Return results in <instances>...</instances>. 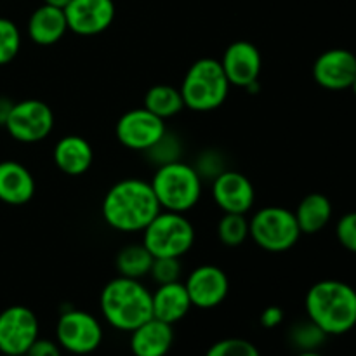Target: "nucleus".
Returning a JSON list of instances; mask_svg holds the SVG:
<instances>
[{"instance_id": "1", "label": "nucleus", "mask_w": 356, "mask_h": 356, "mask_svg": "<svg viewBox=\"0 0 356 356\" xmlns=\"http://www.w3.org/2000/svg\"><path fill=\"white\" fill-rule=\"evenodd\" d=\"M162 211L149 181L127 177L108 190L101 204L104 222L115 232L143 233Z\"/></svg>"}, {"instance_id": "2", "label": "nucleus", "mask_w": 356, "mask_h": 356, "mask_svg": "<svg viewBox=\"0 0 356 356\" xmlns=\"http://www.w3.org/2000/svg\"><path fill=\"white\" fill-rule=\"evenodd\" d=\"M305 308L327 336H343L356 327V289L341 280H320L306 292Z\"/></svg>"}, {"instance_id": "3", "label": "nucleus", "mask_w": 356, "mask_h": 356, "mask_svg": "<svg viewBox=\"0 0 356 356\" xmlns=\"http://www.w3.org/2000/svg\"><path fill=\"white\" fill-rule=\"evenodd\" d=\"M99 308L108 325L122 332H132L141 323L153 318L149 289L141 280L120 275L103 287Z\"/></svg>"}, {"instance_id": "4", "label": "nucleus", "mask_w": 356, "mask_h": 356, "mask_svg": "<svg viewBox=\"0 0 356 356\" xmlns=\"http://www.w3.org/2000/svg\"><path fill=\"white\" fill-rule=\"evenodd\" d=\"M153 191L162 211L186 214L197 207L204 190V179L191 163L176 160L156 167L152 181Z\"/></svg>"}, {"instance_id": "5", "label": "nucleus", "mask_w": 356, "mask_h": 356, "mask_svg": "<svg viewBox=\"0 0 356 356\" xmlns=\"http://www.w3.org/2000/svg\"><path fill=\"white\" fill-rule=\"evenodd\" d=\"M229 82L225 75L221 61L214 58H202L188 68L181 82V96L184 108L205 113L214 111L226 101Z\"/></svg>"}, {"instance_id": "6", "label": "nucleus", "mask_w": 356, "mask_h": 356, "mask_svg": "<svg viewBox=\"0 0 356 356\" xmlns=\"http://www.w3.org/2000/svg\"><path fill=\"white\" fill-rule=\"evenodd\" d=\"M195 226L186 214L160 211L156 218L143 229V245L153 257L181 259L195 245Z\"/></svg>"}, {"instance_id": "7", "label": "nucleus", "mask_w": 356, "mask_h": 356, "mask_svg": "<svg viewBox=\"0 0 356 356\" xmlns=\"http://www.w3.org/2000/svg\"><path fill=\"white\" fill-rule=\"evenodd\" d=\"M301 235L294 211L280 205L259 209L249 219V238L266 252H287L299 242Z\"/></svg>"}, {"instance_id": "8", "label": "nucleus", "mask_w": 356, "mask_h": 356, "mask_svg": "<svg viewBox=\"0 0 356 356\" xmlns=\"http://www.w3.org/2000/svg\"><path fill=\"white\" fill-rule=\"evenodd\" d=\"M56 341L72 355H90L103 343V327L90 313L66 309L56 323Z\"/></svg>"}, {"instance_id": "9", "label": "nucleus", "mask_w": 356, "mask_h": 356, "mask_svg": "<svg viewBox=\"0 0 356 356\" xmlns=\"http://www.w3.org/2000/svg\"><path fill=\"white\" fill-rule=\"evenodd\" d=\"M10 138L33 145L44 141L54 129V111L40 99H24L14 103L6 125Z\"/></svg>"}, {"instance_id": "10", "label": "nucleus", "mask_w": 356, "mask_h": 356, "mask_svg": "<svg viewBox=\"0 0 356 356\" xmlns=\"http://www.w3.org/2000/svg\"><path fill=\"white\" fill-rule=\"evenodd\" d=\"M40 323L26 306H9L0 313V353L24 356L38 339Z\"/></svg>"}, {"instance_id": "11", "label": "nucleus", "mask_w": 356, "mask_h": 356, "mask_svg": "<svg viewBox=\"0 0 356 356\" xmlns=\"http://www.w3.org/2000/svg\"><path fill=\"white\" fill-rule=\"evenodd\" d=\"M165 132V120L153 115L145 106L125 111L115 125L118 143L134 152H148Z\"/></svg>"}, {"instance_id": "12", "label": "nucleus", "mask_w": 356, "mask_h": 356, "mask_svg": "<svg viewBox=\"0 0 356 356\" xmlns=\"http://www.w3.org/2000/svg\"><path fill=\"white\" fill-rule=\"evenodd\" d=\"M191 306L200 309L218 308L229 292V280L225 270L214 264H202L188 275L184 282Z\"/></svg>"}, {"instance_id": "13", "label": "nucleus", "mask_w": 356, "mask_h": 356, "mask_svg": "<svg viewBox=\"0 0 356 356\" xmlns=\"http://www.w3.org/2000/svg\"><path fill=\"white\" fill-rule=\"evenodd\" d=\"M212 200L222 214H247L256 202V190L249 177L236 170H222L212 179Z\"/></svg>"}, {"instance_id": "14", "label": "nucleus", "mask_w": 356, "mask_h": 356, "mask_svg": "<svg viewBox=\"0 0 356 356\" xmlns=\"http://www.w3.org/2000/svg\"><path fill=\"white\" fill-rule=\"evenodd\" d=\"M63 10L68 30L80 37L103 33L115 19L113 0H72Z\"/></svg>"}, {"instance_id": "15", "label": "nucleus", "mask_w": 356, "mask_h": 356, "mask_svg": "<svg viewBox=\"0 0 356 356\" xmlns=\"http://www.w3.org/2000/svg\"><path fill=\"white\" fill-rule=\"evenodd\" d=\"M221 66L229 86L247 89L252 83L259 82L263 58L252 42L236 40L226 47L221 58Z\"/></svg>"}, {"instance_id": "16", "label": "nucleus", "mask_w": 356, "mask_h": 356, "mask_svg": "<svg viewBox=\"0 0 356 356\" xmlns=\"http://www.w3.org/2000/svg\"><path fill=\"white\" fill-rule=\"evenodd\" d=\"M356 76V56L348 49H329L313 63V79L327 90L350 89Z\"/></svg>"}, {"instance_id": "17", "label": "nucleus", "mask_w": 356, "mask_h": 356, "mask_svg": "<svg viewBox=\"0 0 356 356\" xmlns=\"http://www.w3.org/2000/svg\"><path fill=\"white\" fill-rule=\"evenodd\" d=\"M174 343V329L170 323L149 318L131 332V351L134 356H165Z\"/></svg>"}, {"instance_id": "18", "label": "nucleus", "mask_w": 356, "mask_h": 356, "mask_svg": "<svg viewBox=\"0 0 356 356\" xmlns=\"http://www.w3.org/2000/svg\"><path fill=\"white\" fill-rule=\"evenodd\" d=\"M35 177L16 160L0 162V202L7 205H24L35 195Z\"/></svg>"}, {"instance_id": "19", "label": "nucleus", "mask_w": 356, "mask_h": 356, "mask_svg": "<svg viewBox=\"0 0 356 356\" xmlns=\"http://www.w3.org/2000/svg\"><path fill=\"white\" fill-rule=\"evenodd\" d=\"M56 167L66 176H82L94 162V149L86 138L76 134L59 139L52 152Z\"/></svg>"}, {"instance_id": "20", "label": "nucleus", "mask_w": 356, "mask_h": 356, "mask_svg": "<svg viewBox=\"0 0 356 356\" xmlns=\"http://www.w3.org/2000/svg\"><path fill=\"white\" fill-rule=\"evenodd\" d=\"M152 308L153 318H159L170 325L181 322L193 308L184 282L177 280L172 284L159 285V289L152 292Z\"/></svg>"}, {"instance_id": "21", "label": "nucleus", "mask_w": 356, "mask_h": 356, "mask_svg": "<svg viewBox=\"0 0 356 356\" xmlns=\"http://www.w3.org/2000/svg\"><path fill=\"white\" fill-rule=\"evenodd\" d=\"M68 31L65 10L42 3L31 13L28 19V37L37 45H54Z\"/></svg>"}, {"instance_id": "22", "label": "nucleus", "mask_w": 356, "mask_h": 356, "mask_svg": "<svg viewBox=\"0 0 356 356\" xmlns=\"http://www.w3.org/2000/svg\"><path fill=\"white\" fill-rule=\"evenodd\" d=\"M294 214L302 235H315L332 219V204L323 193H309L299 202Z\"/></svg>"}, {"instance_id": "23", "label": "nucleus", "mask_w": 356, "mask_h": 356, "mask_svg": "<svg viewBox=\"0 0 356 356\" xmlns=\"http://www.w3.org/2000/svg\"><path fill=\"white\" fill-rule=\"evenodd\" d=\"M143 106L162 120H167L184 110V101L179 89L169 83H156L146 90Z\"/></svg>"}, {"instance_id": "24", "label": "nucleus", "mask_w": 356, "mask_h": 356, "mask_svg": "<svg viewBox=\"0 0 356 356\" xmlns=\"http://www.w3.org/2000/svg\"><path fill=\"white\" fill-rule=\"evenodd\" d=\"M153 259H155V257H153L152 254H149V250L143 245V242L129 243V245H125L124 249H120V252L117 254L115 266H117V271L120 277L141 280L146 275H149Z\"/></svg>"}, {"instance_id": "25", "label": "nucleus", "mask_w": 356, "mask_h": 356, "mask_svg": "<svg viewBox=\"0 0 356 356\" xmlns=\"http://www.w3.org/2000/svg\"><path fill=\"white\" fill-rule=\"evenodd\" d=\"M218 238L226 247H238L249 238L247 214H222L218 222Z\"/></svg>"}, {"instance_id": "26", "label": "nucleus", "mask_w": 356, "mask_h": 356, "mask_svg": "<svg viewBox=\"0 0 356 356\" xmlns=\"http://www.w3.org/2000/svg\"><path fill=\"white\" fill-rule=\"evenodd\" d=\"M327 337L329 336L309 318L292 325L291 332H289V341L298 351H318Z\"/></svg>"}, {"instance_id": "27", "label": "nucleus", "mask_w": 356, "mask_h": 356, "mask_svg": "<svg viewBox=\"0 0 356 356\" xmlns=\"http://www.w3.org/2000/svg\"><path fill=\"white\" fill-rule=\"evenodd\" d=\"M21 49V31L14 21L0 17V66L7 65Z\"/></svg>"}, {"instance_id": "28", "label": "nucleus", "mask_w": 356, "mask_h": 356, "mask_svg": "<svg viewBox=\"0 0 356 356\" xmlns=\"http://www.w3.org/2000/svg\"><path fill=\"white\" fill-rule=\"evenodd\" d=\"M205 356H261L256 344L242 337H226L207 350Z\"/></svg>"}, {"instance_id": "29", "label": "nucleus", "mask_w": 356, "mask_h": 356, "mask_svg": "<svg viewBox=\"0 0 356 356\" xmlns=\"http://www.w3.org/2000/svg\"><path fill=\"white\" fill-rule=\"evenodd\" d=\"M149 159L156 163V167L163 165V163L176 162L181 160V141L174 134H170L169 131L148 149Z\"/></svg>"}, {"instance_id": "30", "label": "nucleus", "mask_w": 356, "mask_h": 356, "mask_svg": "<svg viewBox=\"0 0 356 356\" xmlns=\"http://www.w3.org/2000/svg\"><path fill=\"white\" fill-rule=\"evenodd\" d=\"M181 271H183L181 261L176 259V257H155L149 275H152V278L156 284L163 285L179 280Z\"/></svg>"}, {"instance_id": "31", "label": "nucleus", "mask_w": 356, "mask_h": 356, "mask_svg": "<svg viewBox=\"0 0 356 356\" xmlns=\"http://www.w3.org/2000/svg\"><path fill=\"white\" fill-rule=\"evenodd\" d=\"M336 238L348 252L356 254V211L341 216L336 225Z\"/></svg>"}, {"instance_id": "32", "label": "nucleus", "mask_w": 356, "mask_h": 356, "mask_svg": "<svg viewBox=\"0 0 356 356\" xmlns=\"http://www.w3.org/2000/svg\"><path fill=\"white\" fill-rule=\"evenodd\" d=\"M195 169L200 174L202 179H214L225 169V160H222L221 153L214 152V149H207V152L202 153L197 159V163H195Z\"/></svg>"}, {"instance_id": "33", "label": "nucleus", "mask_w": 356, "mask_h": 356, "mask_svg": "<svg viewBox=\"0 0 356 356\" xmlns=\"http://www.w3.org/2000/svg\"><path fill=\"white\" fill-rule=\"evenodd\" d=\"M24 356H61V346L58 344V341L38 337Z\"/></svg>"}, {"instance_id": "34", "label": "nucleus", "mask_w": 356, "mask_h": 356, "mask_svg": "<svg viewBox=\"0 0 356 356\" xmlns=\"http://www.w3.org/2000/svg\"><path fill=\"white\" fill-rule=\"evenodd\" d=\"M284 309L280 306H268L261 313L259 322L264 329H275V327H278L284 322Z\"/></svg>"}, {"instance_id": "35", "label": "nucleus", "mask_w": 356, "mask_h": 356, "mask_svg": "<svg viewBox=\"0 0 356 356\" xmlns=\"http://www.w3.org/2000/svg\"><path fill=\"white\" fill-rule=\"evenodd\" d=\"M13 106H14V101H10L9 97L0 96V125H2V127L6 125L7 118H9Z\"/></svg>"}, {"instance_id": "36", "label": "nucleus", "mask_w": 356, "mask_h": 356, "mask_svg": "<svg viewBox=\"0 0 356 356\" xmlns=\"http://www.w3.org/2000/svg\"><path fill=\"white\" fill-rule=\"evenodd\" d=\"M70 2H72V0H44V3H47V6H52V7H58V9H65Z\"/></svg>"}, {"instance_id": "37", "label": "nucleus", "mask_w": 356, "mask_h": 356, "mask_svg": "<svg viewBox=\"0 0 356 356\" xmlns=\"http://www.w3.org/2000/svg\"><path fill=\"white\" fill-rule=\"evenodd\" d=\"M296 356H323V355H320L318 351H299Z\"/></svg>"}, {"instance_id": "38", "label": "nucleus", "mask_w": 356, "mask_h": 356, "mask_svg": "<svg viewBox=\"0 0 356 356\" xmlns=\"http://www.w3.org/2000/svg\"><path fill=\"white\" fill-rule=\"evenodd\" d=\"M351 90H353V94L356 96V76H355V80H353V83H351V87H350Z\"/></svg>"}, {"instance_id": "39", "label": "nucleus", "mask_w": 356, "mask_h": 356, "mask_svg": "<svg viewBox=\"0 0 356 356\" xmlns=\"http://www.w3.org/2000/svg\"><path fill=\"white\" fill-rule=\"evenodd\" d=\"M0 356H9V355H0Z\"/></svg>"}]
</instances>
